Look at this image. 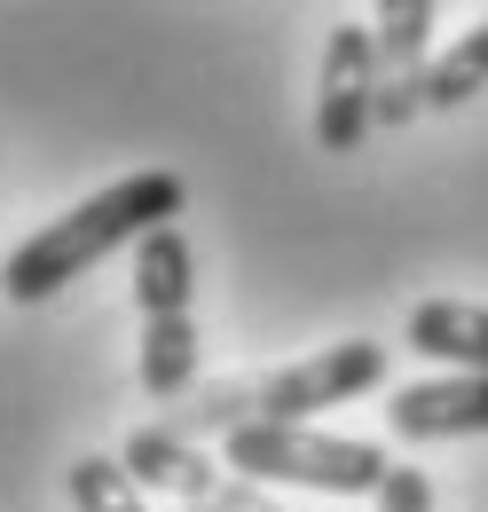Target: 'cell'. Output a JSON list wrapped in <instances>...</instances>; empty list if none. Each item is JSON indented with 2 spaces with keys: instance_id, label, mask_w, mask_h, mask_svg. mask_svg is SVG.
<instances>
[{
  "instance_id": "2e32d148",
  "label": "cell",
  "mask_w": 488,
  "mask_h": 512,
  "mask_svg": "<svg viewBox=\"0 0 488 512\" xmlns=\"http://www.w3.org/2000/svg\"><path fill=\"white\" fill-rule=\"evenodd\" d=\"M182 512H213V505H182Z\"/></svg>"
},
{
  "instance_id": "7c38bea8",
  "label": "cell",
  "mask_w": 488,
  "mask_h": 512,
  "mask_svg": "<svg viewBox=\"0 0 488 512\" xmlns=\"http://www.w3.org/2000/svg\"><path fill=\"white\" fill-rule=\"evenodd\" d=\"M237 426H252V386H237V379H229V386H205L197 402H182V410L166 418V434H174V442H197V449H205V434L229 442Z\"/></svg>"
},
{
  "instance_id": "ba28073f",
  "label": "cell",
  "mask_w": 488,
  "mask_h": 512,
  "mask_svg": "<svg viewBox=\"0 0 488 512\" xmlns=\"http://www.w3.org/2000/svg\"><path fill=\"white\" fill-rule=\"evenodd\" d=\"M402 339L465 379H488V308H473V300H418Z\"/></svg>"
},
{
  "instance_id": "8fae6325",
  "label": "cell",
  "mask_w": 488,
  "mask_h": 512,
  "mask_svg": "<svg viewBox=\"0 0 488 512\" xmlns=\"http://www.w3.org/2000/svg\"><path fill=\"white\" fill-rule=\"evenodd\" d=\"M488 87V24H473L457 48H441L426 71V111H457V103H473Z\"/></svg>"
},
{
  "instance_id": "3957f363",
  "label": "cell",
  "mask_w": 488,
  "mask_h": 512,
  "mask_svg": "<svg viewBox=\"0 0 488 512\" xmlns=\"http://www.w3.org/2000/svg\"><path fill=\"white\" fill-rule=\"evenodd\" d=\"M378 386H386V347H378V339H331L323 355L252 379V418L307 426V418H323V410H339V402H355V394H378Z\"/></svg>"
},
{
  "instance_id": "7a4b0ae2",
  "label": "cell",
  "mask_w": 488,
  "mask_h": 512,
  "mask_svg": "<svg viewBox=\"0 0 488 512\" xmlns=\"http://www.w3.org/2000/svg\"><path fill=\"white\" fill-rule=\"evenodd\" d=\"M221 465L260 489H323V497H378L394 457L378 442H347V434H315V426H268L252 418L221 442Z\"/></svg>"
},
{
  "instance_id": "277c9868",
  "label": "cell",
  "mask_w": 488,
  "mask_h": 512,
  "mask_svg": "<svg viewBox=\"0 0 488 512\" xmlns=\"http://www.w3.org/2000/svg\"><path fill=\"white\" fill-rule=\"evenodd\" d=\"M370 40H378V127H410V119L426 111L433 0H378Z\"/></svg>"
},
{
  "instance_id": "6da1fadb",
  "label": "cell",
  "mask_w": 488,
  "mask_h": 512,
  "mask_svg": "<svg viewBox=\"0 0 488 512\" xmlns=\"http://www.w3.org/2000/svg\"><path fill=\"white\" fill-rule=\"evenodd\" d=\"M189 205L182 174H166V166H142V174H126L111 190H95L87 205H71L56 213L40 237H24L8 268H0V292H8V308H40V300H56L71 276H87L103 253H119V245H142V237H158V229H174V213Z\"/></svg>"
},
{
  "instance_id": "4fadbf2b",
  "label": "cell",
  "mask_w": 488,
  "mask_h": 512,
  "mask_svg": "<svg viewBox=\"0 0 488 512\" xmlns=\"http://www.w3.org/2000/svg\"><path fill=\"white\" fill-rule=\"evenodd\" d=\"M71 505L79 512H150V497L134 489V473L119 457H79L71 465Z\"/></svg>"
},
{
  "instance_id": "5bb4252c",
  "label": "cell",
  "mask_w": 488,
  "mask_h": 512,
  "mask_svg": "<svg viewBox=\"0 0 488 512\" xmlns=\"http://www.w3.org/2000/svg\"><path fill=\"white\" fill-rule=\"evenodd\" d=\"M378 512H433V481L418 465H394L386 489H378Z\"/></svg>"
},
{
  "instance_id": "9c48e42d",
  "label": "cell",
  "mask_w": 488,
  "mask_h": 512,
  "mask_svg": "<svg viewBox=\"0 0 488 512\" xmlns=\"http://www.w3.org/2000/svg\"><path fill=\"white\" fill-rule=\"evenodd\" d=\"M189 292H197V253H189L182 229H158L134 245V300H142V323H174L189 316Z\"/></svg>"
},
{
  "instance_id": "52a82bcc",
  "label": "cell",
  "mask_w": 488,
  "mask_h": 512,
  "mask_svg": "<svg viewBox=\"0 0 488 512\" xmlns=\"http://www.w3.org/2000/svg\"><path fill=\"white\" fill-rule=\"evenodd\" d=\"M119 465L134 473V489L150 497H182V505H213L221 497V481H229V465H213L197 442H174L166 426H134L126 434V449H119Z\"/></svg>"
},
{
  "instance_id": "8992f818",
  "label": "cell",
  "mask_w": 488,
  "mask_h": 512,
  "mask_svg": "<svg viewBox=\"0 0 488 512\" xmlns=\"http://www.w3.org/2000/svg\"><path fill=\"white\" fill-rule=\"evenodd\" d=\"M386 426L402 442H449V434H488V379H418L386 394Z\"/></svg>"
},
{
  "instance_id": "30bf717a",
  "label": "cell",
  "mask_w": 488,
  "mask_h": 512,
  "mask_svg": "<svg viewBox=\"0 0 488 512\" xmlns=\"http://www.w3.org/2000/svg\"><path fill=\"white\" fill-rule=\"evenodd\" d=\"M189 379H197V323H142V394L174 402V394H189Z\"/></svg>"
},
{
  "instance_id": "9a60e30c",
  "label": "cell",
  "mask_w": 488,
  "mask_h": 512,
  "mask_svg": "<svg viewBox=\"0 0 488 512\" xmlns=\"http://www.w3.org/2000/svg\"><path fill=\"white\" fill-rule=\"evenodd\" d=\"M213 512H284V505H276L260 481H237V473H229V481H221V497H213Z\"/></svg>"
},
{
  "instance_id": "5b68a950",
  "label": "cell",
  "mask_w": 488,
  "mask_h": 512,
  "mask_svg": "<svg viewBox=\"0 0 488 512\" xmlns=\"http://www.w3.org/2000/svg\"><path fill=\"white\" fill-rule=\"evenodd\" d=\"M378 127V40L370 24H339L323 48V103H315V142L323 150H363Z\"/></svg>"
}]
</instances>
